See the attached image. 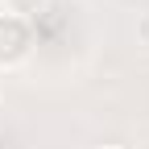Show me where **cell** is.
Masks as SVG:
<instances>
[{
    "label": "cell",
    "instance_id": "cell-4",
    "mask_svg": "<svg viewBox=\"0 0 149 149\" xmlns=\"http://www.w3.org/2000/svg\"><path fill=\"white\" fill-rule=\"evenodd\" d=\"M104 149H116V145H104Z\"/></svg>",
    "mask_w": 149,
    "mask_h": 149
},
{
    "label": "cell",
    "instance_id": "cell-2",
    "mask_svg": "<svg viewBox=\"0 0 149 149\" xmlns=\"http://www.w3.org/2000/svg\"><path fill=\"white\" fill-rule=\"evenodd\" d=\"M50 8V0H0V13H8V17H21V21H37Z\"/></svg>",
    "mask_w": 149,
    "mask_h": 149
},
{
    "label": "cell",
    "instance_id": "cell-3",
    "mask_svg": "<svg viewBox=\"0 0 149 149\" xmlns=\"http://www.w3.org/2000/svg\"><path fill=\"white\" fill-rule=\"evenodd\" d=\"M137 37H141V46H149V13L137 21Z\"/></svg>",
    "mask_w": 149,
    "mask_h": 149
},
{
    "label": "cell",
    "instance_id": "cell-1",
    "mask_svg": "<svg viewBox=\"0 0 149 149\" xmlns=\"http://www.w3.org/2000/svg\"><path fill=\"white\" fill-rule=\"evenodd\" d=\"M33 54V25L21 17L0 13V70H17L25 66Z\"/></svg>",
    "mask_w": 149,
    "mask_h": 149
}]
</instances>
